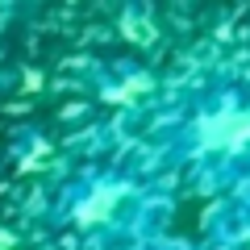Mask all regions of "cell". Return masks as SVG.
<instances>
[{
    "instance_id": "6da1fadb",
    "label": "cell",
    "mask_w": 250,
    "mask_h": 250,
    "mask_svg": "<svg viewBox=\"0 0 250 250\" xmlns=\"http://www.w3.org/2000/svg\"><path fill=\"white\" fill-rule=\"evenodd\" d=\"M196 146L205 154H238L250 150V108L238 104H217L196 121Z\"/></svg>"
},
{
    "instance_id": "7a4b0ae2",
    "label": "cell",
    "mask_w": 250,
    "mask_h": 250,
    "mask_svg": "<svg viewBox=\"0 0 250 250\" xmlns=\"http://www.w3.org/2000/svg\"><path fill=\"white\" fill-rule=\"evenodd\" d=\"M121 196H129V188H121V184H96L83 200H75V221H80V225H104L108 217L117 213Z\"/></svg>"
},
{
    "instance_id": "3957f363",
    "label": "cell",
    "mask_w": 250,
    "mask_h": 250,
    "mask_svg": "<svg viewBox=\"0 0 250 250\" xmlns=\"http://www.w3.org/2000/svg\"><path fill=\"white\" fill-rule=\"evenodd\" d=\"M246 250H250V246H246Z\"/></svg>"
}]
</instances>
